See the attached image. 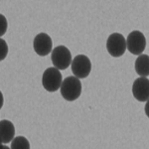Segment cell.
Segmentation results:
<instances>
[{
    "instance_id": "obj_1",
    "label": "cell",
    "mask_w": 149,
    "mask_h": 149,
    "mask_svg": "<svg viewBox=\"0 0 149 149\" xmlns=\"http://www.w3.org/2000/svg\"><path fill=\"white\" fill-rule=\"evenodd\" d=\"M61 95L68 102H74L80 97L81 93V83L76 77H67L62 81Z\"/></svg>"
},
{
    "instance_id": "obj_2",
    "label": "cell",
    "mask_w": 149,
    "mask_h": 149,
    "mask_svg": "<svg viewBox=\"0 0 149 149\" xmlns=\"http://www.w3.org/2000/svg\"><path fill=\"white\" fill-rule=\"evenodd\" d=\"M62 81H63V77L58 69L52 67L45 70L42 77V85L46 91L50 93L57 92L61 88Z\"/></svg>"
},
{
    "instance_id": "obj_3",
    "label": "cell",
    "mask_w": 149,
    "mask_h": 149,
    "mask_svg": "<svg viewBox=\"0 0 149 149\" xmlns=\"http://www.w3.org/2000/svg\"><path fill=\"white\" fill-rule=\"evenodd\" d=\"M51 60L54 68L60 70L68 69L72 64L71 51L65 46H57L52 50Z\"/></svg>"
},
{
    "instance_id": "obj_4",
    "label": "cell",
    "mask_w": 149,
    "mask_h": 149,
    "mask_svg": "<svg viewBox=\"0 0 149 149\" xmlns=\"http://www.w3.org/2000/svg\"><path fill=\"white\" fill-rule=\"evenodd\" d=\"M72 72L74 77L80 79H86L92 71V63L86 55H78L72 61Z\"/></svg>"
},
{
    "instance_id": "obj_5",
    "label": "cell",
    "mask_w": 149,
    "mask_h": 149,
    "mask_svg": "<svg viewBox=\"0 0 149 149\" xmlns=\"http://www.w3.org/2000/svg\"><path fill=\"white\" fill-rule=\"evenodd\" d=\"M107 49L110 56L114 58L121 57L126 51L125 38L119 33H113L109 35L107 41Z\"/></svg>"
},
{
    "instance_id": "obj_6",
    "label": "cell",
    "mask_w": 149,
    "mask_h": 149,
    "mask_svg": "<svg viewBox=\"0 0 149 149\" xmlns=\"http://www.w3.org/2000/svg\"><path fill=\"white\" fill-rule=\"evenodd\" d=\"M125 41H126V49L131 54L140 56L144 50H145L146 40L143 33H141L140 31L137 30L132 31L127 36V39H125Z\"/></svg>"
},
{
    "instance_id": "obj_7",
    "label": "cell",
    "mask_w": 149,
    "mask_h": 149,
    "mask_svg": "<svg viewBox=\"0 0 149 149\" xmlns=\"http://www.w3.org/2000/svg\"><path fill=\"white\" fill-rule=\"evenodd\" d=\"M53 42L49 35L46 33H40L34 38L33 48L36 54L40 57H45L52 52Z\"/></svg>"
},
{
    "instance_id": "obj_8",
    "label": "cell",
    "mask_w": 149,
    "mask_h": 149,
    "mask_svg": "<svg viewBox=\"0 0 149 149\" xmlns=\"http://www.w3.org/2000/svg\"><path fill=\"white\" fill-rule=\"evenodd\" d=\"M133 97L141 102H145L149 98V80L147 78H138L132 85Z\"/></svg>"
},
{
    "instance_id": "obj_9",
    "label": "cell",
    "mask_w": 149,
    "mask_h": 149,
    "mask_svg": "<svg viewBox=\"0 0 149 149\" xmlns=\"http://www.w3.org/2000/svg\"><path fill=\"white\" fill-rule=\"evenodd\" d=\"M15 136V126L10 120H0V142L6 144L11 142Z\"/></svg>"
},
{
    "instance_id": "obj_10",
    "label": "cell",
    "mask_w": 149,
    "mask_h": 149,
    "mask_svg": "<svg viewBox=\"0 0 149 149\" xmlns=\"http://www.w3.org/2000/svg\"><path fill=\"white\" fill-rule=\"evenodd\" d=\"M135 72L140 77L147 78L149 74V57L148 55L141 54L135 61Z\"/></svg>"
},
{
    "instance_id": "obj_11",
    "label": "cell",
    "mask_w": 149,
    "mask_h": 149,
    "mask_svg": "<svg viewBox=\"0 0 149 149\" xmlns=\"http://www.w3.org/2000/svg\"><path fill=\"white\" fill-rule=\"evenodd\" d=\"M10 149H30V143L24 136H17L11 141Z\"/></svg>"
},
{
    "instance_id": "obj_12",
    "label": "cell",
    "mask_w": 149,
    "mask_h": 149,
    "mask_svg": "<svg viewBox=\"0 0 149 149\" xmlns=\"http://www.w3.org/2000/svg\"><path fill=\"white\" fill-rule=\"evenodd\" d=\"M8 55V45L6 41L0 38V62L3 61Z\"/></svg>"
},
{
    "instance_id": "obj_13",
    "label": "cell",
    "mask_w": 149,
    "mask_h": 149,
    "mask_svg": "<svg viewBox=\"0 0 149 149\" xmlns=\"http://www.w3.org/2000/svg\"><path fill=\"white\" fill-rule=\"evenodd\" d=\"M7 27H8V22L6 17L3 14H0V37H2L6 33Z\"/></svg>"
},
{
    "instance_id": "obj_14",
    "label": "cell",
    "mask_w": 149,
    "mask_h": 149,
    "mask_svg": "<svg viewBox=\"0 0 149 149\" xmlns=\"http://www.w3.org/2000/svg\"><path fill=\"white\" fill-rule=\"evenodd\" d=\"M3 103H4V97H3V95H2L1 91H0V109L3 107Z\"/></svg>"
},
{
    "instance_id": "obj_15",
    "label": "cell",
    "mask_w": 149,
    "mask_h": 149,
    "mask_svg": "<svg viewBox=\"0 0 149 149\" xmlns=\"http://www.w3.org/2000/svg\"><path fill=\"white\" fill-rule=\"evenodd\" d=\"M1 149H10V148H9L8 146H6V145H3V146L1 147Z\"/></svg>"
},
{
    "instance_id": "obj_16",
    "label": "cell",
    "mask_w": 149,
    "mask_h": 149,
    "mask_svg": "<svg viewBox=\"0 0 149 149\" xmlns=\"http://www.w3.org/2000/svg\"><path fill=\"white\" fill-rule=\"evenodd\" d=\"M2 146H3V144H2L1 142H0V149H1V147H2Z\"/></svg>"
}]
</instances>
